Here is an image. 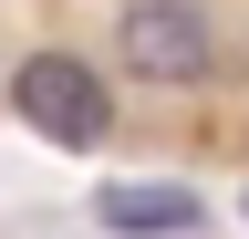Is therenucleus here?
I'll list each match as a JSON object with an SVG mask.
<instances>
[{
    "mask_svg": "<svg viewBox=\"0 0 249 239\" xmlns=\"http://www.w3.org/2000/svg\"><path fill=\"white\" fill-rule=\"evenodd\" d=\"M11 114L42 146H62V156H93V146L114 135V83H104V63H83V52H31L11 73Z\"/></svg>",
    "mask_w": 249,
    "mask_h": 239,
    "instance_id": "f257e3e1",
    "label": "nucleus"
},
{
    "mask_svg": "<svg viewBox=\"0 0 249 239\" xmlns=\"http://www.w3.org/2000/svg\"><path fill=\"white\" fill-rule=\"evenodd\" d=\"M114 52H124L135 83H208L218 73V21L197 11V0H124Z\"/></svg>",
    "mask_w": 249,
    "mask_h": 239,
    "instance_id": "f03ea898",
    "label": "nucleus"
},
{
    "mask_svg": "<svg viewBox=\"0 0 249 239\" xmlns=\"http://www.w3.org/2000/svg\"><path fill=\"white\" fill-rule=\"evenodd\" d=\"M93 219L114 239H197L208 229V198L197 187H166V177H114V187H93Z\"/></svg>",
    "mask_w": 249,
    "mask_h": 239,
    "instance_id": "7ed1b4c3",
    "label": "nucleus"
},
{
    "mask_svg": "<svg viewBox=\"0 0 249 239\" xmlns=\"http://www.w3.org/2000/svg\"><path fill=\"white\" fill-rule=\"evenodd\" d=\"M239 219H249V198H239Z\"/></svg>",
    "mask_w": 249,
    "mask_h": 239,
    "instance_id": "20e7f679",
    "label": "nucleus"
}]
</instances>
